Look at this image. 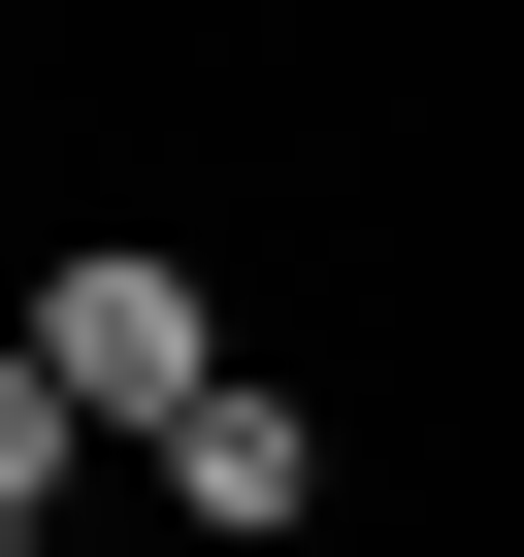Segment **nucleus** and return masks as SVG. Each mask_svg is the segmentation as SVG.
I'll return each mask as SVG.
<instances>
[{"instance_id": "obj_1", "label": "nucleus", "mask_w": 524, "mask_h": 557, "mask_svg": "<svg viewBox=\"0 0 524 557\" xmlns=\"http://www.w3.org/2000/svg\"><path fill=\"white\" fill-rule=\"evenodd\" d=\"M34 394L164 459V426L229 394V296H197V262H164V230H66V262H34Z\"/></svg>"}, {"instance_id": "obj_2", "label": "nucleus", "mask_w": 524, "mask_h": 557, "mask_svg": "<svg viewBox=\"0 0 524 557\" xmlns=\"http://www.w3.org/2000/svg\"><path fill=\"white\" fill-rule=\"evenodd\" d=\"M164 524H197V557H296V524H328V394H262V361H229V394L164 426Z\"/></svg>"}]
</instances>
